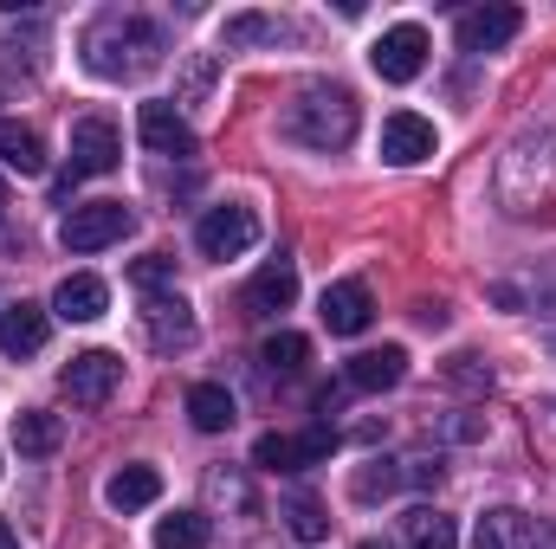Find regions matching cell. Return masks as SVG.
I'll return each instance as SVG.
<instances>
[{
    "instance_id": "obj_1",
    "label": "cell",
    "mask_w": 556,
    "mask_h": 549,
    "mask_svg": "<svg viewBox=\"0 0 556 549\" xmlns=\"http://www.w3.org/2000/svg\"><path fill=\"white\" fill-rule=\"evenodd\" d=\"M363 130V111H356V91L350 85H330V78H311L291 91V104L278 111V137L311 149V155H337L350 149Z\"/></svg>"
},
{
    "instance_id": "obj_2",
    "label": "cell",
    "mask_w": 556,
    "mask_h": 549,
    "mask_svg": "<svg viewBox=\"0 0 556 549\" xmlns=\"http://www.w3.org/2000/svg\"><path fill=\"white\" fill-rule=\"evenodd\" d=\"M162 52H168V39H162V26L142 20V13H98L91 33H85V65H91L98 78H111V85L155 72Z\"/></svg>"
},
{
    "instance_id": "obj_3",
    "label": "cell",
    "mask_w": 556,
    "mask_h": 549,
    "mask_svg": "<svg viewBox=\"0 0 556 549\" xmlns=\"http://www.w3.org/2000/svg\"><path fill=\"white\" fill-rule=\"evenodd\" d=\"M556 194V130H525L498 162V201L511 214H531Z\"/></svg>"
},
{
    "instance_id": "obj_4",
    "label": "cell",
    "mask_w": 556,
    "mask_h": 549,
    "mask_svg": "<svg viewBox=\"0 0 556 549\" xmlns=\"http://www.w3.org/2000/svg\"><path fill=\"white\" fill-rule=\"evenodd\" d=\"M130 227H137V214H130L124 201H85V207L65 214L59 240H65V253H104V246H117Z\"/></svg>"
},
{
    "instance_id": "obj_5",
    "label": "cell",
    "mask_w": 556,
    "mask_h": 549,
    "mask_svg": "<svg viewBox=\"0 0 556 549\" xmlns=\"http://www.w3.org/2000/svg\"><path fill=\"white\" fill-rule=\"evenodd\" d=\"M337 452V426L330 420H317L311 433H260V446H253V465L260 472H304V465H324Z\"/></svg>"
},
{
    "instance_id": "obj_6",
    "label": "cell",
    "mask_w": 556,
    "mask_h": 549,
    "mask_svg": "<svg viewBox=\"0 0 556 549\" xmlns=\"http://www.w3.org/2000/svg\"><path fill=\"white\" fill-rule=\"evenodd\" d=\"M124 162V137L111 117H78L72 124V162H65V181H91V175H111Z\"/></svg>"
},
{
    "instance_id": "obj_7",
    "label": "cell",
    "mask_w": 556,
    "mask_h": 549,
    "mask_svg": "<svg viewBox=\"0 0 556 549\" xmlns=\"http://www.w3.org/2000/svg\"><path fill=\"white\" fill-rule=\"evenodd\" d=\"M194 246L207 253V259H240V253H253L260 246V214L253 207H207L201 214V227H194Z\"/></svg>"
},
{
    "instance_id": "obj_8",
    "label": "cell",
    "mask_w": 556,
    "mask_h": 549,
    "mask_svg": "<svg viewBox=\"0 0 556 549\" xmlns=\"http://www.w3.org/2000/svg\"><path fill=\"white\" fill-rule=\"evenodd\" d=\"M369 65H376V78H389V85H415L420 72H427V33H420L415 20L389 26V33L376 39Z\"/></svg>"
},
{
    "instance_id": "obj_9",
    "label": "cell",
    "mask_w": 556,
    "mask_h": 549,
    "mask_svg": "<svg viewBox=\"0 0 556 549\" xmlns=\"http://www.w3.org/2000/svg\"><path fill=\"white\" fill-rule=\"evenodd\" d=\"M65 395L78 401V408H104L111 395H117V382H124V362L111 356V349H85V356H72L65 362Z\"/></svg>"
},
{
    "instance_id": "obj_10",
    "label": "cell",
    "mask_w": 556,
    "mask_h": 549,
    "mask_svg": "<svg viewBox=\"0 0 556 549\" xmlns=\"http://www.w3.org/2000/svg\"><path fill=\"white\" fill-rule=\"evenodd\" d=\"M142 336H149V349L155 356H175V349H188L194 343V310L181 304V297H142Z\"/></svg>"
},
{
    "instance_id": "obj_11",
    "label": "cell",
    "mask_w": 556,
    "mask_h": 549,
    "mask_svg": "<svg viewBox=\"0 0 556 549\" xmlns=\"http://www.w3.org/2000/svg\"><path fill=\"white\" fill-rule=\"evenodd\" d=\"M369 323H376L369 284H363V278H337V284L324 291V330H330V336H363Z\"/></svg>"
},
{
    "instance_id": "obj_12",
    "label": "cell",
    "mask_w": 556,
    "mask_h": 549,
    "mask_svg": "<svg viewBox=\"0 0 556 549\" xmlns=\"http://www.w3.org/2000/svg\"><path fill=\"white\" fill-rule=\"evenodd\" d=\"M518 33H525L518 7H472V13H459V52H498Z\"/></svg>"
},
{
    "instance_id": "obj_13",
    "label": "cell",
    "mask_w": 556,
    "mask_h": 549,
    "mask_svg": "<svg viewBox=\"0 0 556 549\" xmlns=\"http://www.w3.org/2000/svg\"><path fill=\"white\" fill-rule=\"evenodd\" d=\"M137 137L142 149H155V155H194V130H188V117L175 111V104H142L137 111Z\"/></svg>"
},
{
    "instance_id": "obj_14",
    "label": "cell",
    "mask_w": 556,
    "mask_h": 549,
    "mask_svg": "<svg viewBox=\"0 0 556 549\" xmlns=\"http://www.w3.org/2000/svg\"><path fill=\"white\" fill-rule=\"evenodd\" d=\"M433 124L427 117H415V111H395L389 124H382V162H395V168H415V162H427L433 155Z\"/></svg>"
},
{
    "instance_id": "obj_15",
    "label": "cell",
    "mask_w": 556,
    "mask_h": 549,
    "mask_svg": "<svg viewBox=\"0 0 556 549\" xmlns=\"http://www.w3.org/2000/svg\"><path fill=\"white\" fill-rule=\"evenodd\" d=\"M402 375H408V349H402V343L363 349V356H350V369H343V382L363 388V395H382V388H395Z\"/></svg>"
},
{
    "instance_id": "obj_16",
    "label": "cell",
    "mask_w": 556,
    "mask_h": 549,
    "mask_svg": "<svg viewBox=\"0 0 556 549\" xmlns=\"http://www.w3.org/2000/svg\"><path fill=\"white\" fill-rule=\"evenodd\" d=\"M46 336H52V323H46V310L39 304H7L0 310V349L13 356V362H26V356H39L46 349Z\"/></svg>"
},
{
    "instance_id": "obj_17",
    "label": "cell",
    "mask_w": 556,
    "mask_h": 549,
    "mask_svg": "<svg viewBox=\"0 0 556 549\" xmlns=\"http://www.w3.org/2000/svg\"><path fill=\"white\" fill-rule=\"evenodd\" d=\"M52 310L65 317V323H98L104 310H111V284L91 272H72L59 278V291H52Z\"/></svg>"
},
{
    "instance_id": "obj_18",
    "label": "cell",
    "mask_w": 556,
    "mask_h": 549,
    "mask_svg": "<svg viewBox=\"0 0 556 549\" xmlns=\"http://www.w3.org/2000/svg\"><path fill=\"white\" fill-rule=\"evenodd\" d=\"M472 549H544V537H538V524H531L525 511L498 505V511H485V518H479Z\"/></svg>"
},
{
    "instance_id": "obj_19",
    "label": "cell",
    "mask_w": 556,
    "mask_h": 549,
    "mask_svg": "<svg viewBox=\"0 0 556 549\" xmlns=\"http://www.w3.org/2000/svg\"><path fill=\"white\" fill-rule=\"evenodd\" d=\"M291 297H298V266L291 259H273L266 272L247 284L240 304H247V317H278V310H291Z\"/></svg>"
},
{
    "instance_id": "obj_20",
    "label": "cell",
    "mask_w": 556,
    "mask_h": 549,
    "mask_svg": "<svg viewBox=\"0 0 556 549\" xmlns=\"http://www.w3.org/2000/svg\"><path fill=\"white\" fill-rule=\"evenodd\" d=\"M104 498H111V511H142V505L162 498V472L155 465H124V472H111Z\"/></svg>"
},
{
    "instance_id": "obj_21",
    "label": "cell",
    "mask_w": 556,
    "mask_h": 549,
    "mask_svg": "<svg viewBox=\"0 0 556 549\" xmlns=\"http://www.w3.org/2000/svg\"><path fill=\"white\" fill-rule=\"evenodd\" d=\"M0 162H7L13 175H46V142H39V130L0 117Z\"/></svg>"
},
{
    "instance_id": "obj_22",
    "label": "cell",
    "mask_w": 556,
    "mask_h": 549,
    "mask_svg": "<svg viewBox=\"0 0 556 549\" xmlns=\"http://www.w3.org/2000/svg\"><path fill=\"white\" fill-rule=\"evenodd\" d=\"M59 439H65L59 413H39V408L13 413V446H20L26 459H52V452H59Z\"/></svg>"
},
{
    "instance_id": "obj_23",
    "label": "cell",
    "mask_w": 556,
    "mask_h": 549,
    "mask_svg": "<svg viewBox=\"0 0 556 549\" xmlns=\"http://www.w3.org/2000/svg\"><path fill=\"white\" fill-rule=\"evenodd\" d=\"M285 39H298V26L278 20V13H233V20H227V46H233V52H240V46H285Z\"/></svg>"
},
{
    "instance_id": "obj_24",
    "label": "cell",
    "mask_w": 556,
    "mask_h": 549,
    "mask_svg": "<svg viewBox=\"0 0 556 549\" xmlns=\"http://www.w3.org/2000/svg\"><path fill=\"white\" fill-rule=\"evenodd\" d=\"M188 420H194L201 433H227V426H233V395H227L220 382H194V388H188Z\"/></svg>"
},
{
    "instance_id": "obj_25",
    "label": "cell",
    "mask_w": 556,
    "mask_h": 549,
    "mask_svg": "<svg viewBox=\"0 0 556 549\" xmlns=\"http://www.w3.org/2000/svg\"><path fill=\"white\" fill-rule=\"evenodd\" d=\"M402 537H408V549H459L453 518H446V511H433V505H420V511L402 518Z\"/></svg>"
},
{
    "instance_id": "obj_26",
    "label": "cell",
    "mask_w": 556,
    "mask_h": 549,
    "mask_svg": "<svg viewBox=\"0 0 556 549\" xmlns=\"http://www.w3.org/2000/svg\"><path fill=\"white\" fill-rule=\"evenodd\" d=\"M285 531H291L298 544H324V537H330V511H324L311 491H298V498H285Z\"/></svg>"
},
{
    "instance_id": "obj_27",
    "label": "cell",
    "mask_w": 556,
    "mask_h": 549,
    "mask_svg": "<svg viewBox=\"0 0 556 549\" xmlns=\"http://www.w3.org/2000/svg\"><path fill=\"white\" fill-rule=\"evenodd\" d=\"M207 537H214V524L201 511H175L155 524V549H207Z\"/></svg>"
},
{
    "instance_id": "obj_28",
    "label": "cell",
    "mask_w": 556,
    "mask_h": 549,
    "mask_svg": "<svg viewBox=\"0 0 556 549\" xmlns=\"http://www.w3.org/2000/svg\"><path fill=\"white\" fill-rule=\"evenodd\" d=\"M39 52H46V33H39V26H26V39L7 33V39H0V72H26V78H33V72L46 65Z\"/></svg>"
},
{
    "instance_id": "obj_29",
    "label": "cell",
    "mask_w": 556,
    "mask_h": 549,
    "mask_svg": "<svg viewBox=\"0 0 556 549\" xmlns=\"http://www.w3.org/2000/svg\"><path fill=\"white\" fill-rule=\"evenodd\" d=\"M260 356H266V369H278V375H298V369L311 362V343H304L298 330H278V336H266Z\"/></svg>"
},
{
    "instance_id": "obj_30",
    "label": "cell",
    "mask_w": 556,
    "mask_h": 549,
    "mask_svg": "<svg viewBox=\"0 0 556 549\" xmlns=\"http://www.w3.org/2000/svg\"><path fill=\"white\" fill-rule=\"evenodd\" d=\"M446 382H453L459 395H492V362L472 356V349H459V356L446 362Z\"/></svg>"
},
{
    "instance_id": "obj_31",
    "label": "cell",
    "mask_w": 556,
    "mask_h": 549,
    "mask_svg": "<svg viewBox=\"0 0 556 549\" xmlns=\"http://www.w3.org/2000/svg\"><path fill=\"white\" fill-rule=\"evenodd\" d=\"M408 478H402V465H389V459H376V465H363L356 478H350V491L363 498V505H376V498H389V491H402Z\"/></svg>"
},
{
    "instance_id": "obj_32",
    "label": "cell",
    "mask_w": 556,
    "mask_h": 549,
    "mask_svg": "<svg viewBox=\"0 0 556 549\" xmlns=\"http://www.w3.org/2000/svg\"><path fill=\"white\" fill-rule=\"evenodd\" d=\"M168 278H175V259H168V253H149V259L130 266V284H137L142 297H162V284H168Z\"/></svg>"
},
{
    "instance_id": "obj_33",
    "label": "cell",
    "mask_w": 556,
    "mask_h": 549,
    "mask_svg": "<svg viewBox=\"0 0 556 549\" xmlns=\"http://www.w3.org/2000/svg\"><path fill=\"white\" fill-rule=\"evenodd\" d=\"M214 91V52H201L194 65H188V104H201Z\"/></svg>"
},
{
    "instance_id": "obj_34",
    "label": "cell",
    "mask_w": 556,
    "mask_h": 549,
    "mask_svg": "<svg viewBox=\"0 0 556 549\" xmlns=\"http://www.w3.org/2000/svg\"><path fill=\"white\" fill-rule=\"evenodd\" d=\"M402 478H408V485H440V478H446V465H440V459H408V465H402Z\"/></svg>"
},
{
    "instance_id": "obj_35",
    "label": "cell",
    "mask_w": 556,
    "mask_h": 549,
    "mask_svg": "<svg viewBox=\"0 0 556 549\" xmlns=\"http://www.w3.org/2000/svg\"><path fill=\"white\" fill-rule=\"evenodd\" d=\"M415 323H420V330H446V304H440V297H420Z\"/></svg>"
},
{
    "instance_id": "obj_36",
    "label": "cell",
    "mask_w": 556,
    "mask_h": 549,
    "mask_svg": "<svg viewBox=\"0 0 556 549\" xmlns=\"http://www.w3.org/2000/svg\"><path fill=\"white\" fill-rule=\"evenodd\" d=\"M0 549H20V537H13V524L0 518Z\"/></svg>"
},
{
    "instance_id": "obj_37",
    "label": "cell",
    "mask_w": 556,
    "mask_h": 549,
    "mask_svg": "<svg viewBox=\"0 0 556 549\" xmlns=\"http://www.w3.org/2000/svg\"><path fill=\"white\" fill-rule=\"evenodd\" d=\"M538 304H551V310H556V284H544V291H538Z\"/></svg>"
},
{
    "instance_id": "obj_38",
    "label": "cell",
    "mask_w": 556,
    "mask_h": 549,
    "mask_svg": "<svg viewBox=\"0 0 556 549\" xmlns=\"http://www.w3.org/2000/svg\"><path fill=\"white\" fill-rule=\"evenodd\" d=\"M0 227H7V188H0Z\"/></svg>"
},
{
    "instance_id": "obj_39",
    "label": "cell",
    "mask_w": 556,
    "mask_h": 549,
    "mask_svg": "<svg viewBox=\"0 0 556 549\" xmlns=\"http://www.w3.org/2000/svg\"><path fill=\"white\" fill-rule=\"evenodd\" d=\"M363 549H382V544H363Z\"/></svg>"
}]
</instances>
